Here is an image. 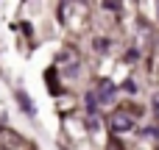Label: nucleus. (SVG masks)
I'll return each mask as SVG.
<instances>
[{"label": "nucleus", "instance_id": "obj_1", "mask_svg": "<svg viewBox=\"0 0 159 150\" xmlns=\"http://www.w3.org/2000/svg\"><path fill=\"white\" fill-rule=\"evenodd\" d=\"M109 122H112V131H117V134H123V131H129V128H131V122H134V117H131L129 111H115Z\"/></svg>", "mask_w": 159, "mask_h": 150}, {"label": "nucleus", "instance_id": "obj_2", "mask_svg": "<svg viewBox=\"0 0 159 150\" xmlns=\"http://www.w3.org/2000/svg\"><path fill=\"white\" fill-rule=\"evenodd\" d=\"M0 142H3V150H28V145L11 131H0Z\"/></svg>", "mask_w": 159, "mask_h": 150}, {"label": "nucleus", "instance_id": "obj_3", "mask_svg": "<svg viewBox=\"0 0 159 150\" xmlns=\"http://www.w3.org/2000/svg\"><path fill=\"white\" fill-rule=\"evenodd\" d=\"M112 92H115V84H112V81H101L95 95H98V100H109V97H112Z\"/></svg>", "mask_w": 159, "mask_h": 150}, {"label": "nucleus", "instance_id": "obj_4", "mask_svg": "<svg viewBox=\"0 0 159 150\" xmlns=\"http://www.w3.org/2000/svg\"><path fill=\"white\" fill-rule=\"evenodd\" d=\"M17 100H20V106H22V109H25L28 114H34V100H31V97H28L25 92H17Z\"/></svg>", "mask_w": 159, "mask_h": 150}, {"label": "nucleus", "instance_id": "obj_5", "mask_svg": "<svg viewBox=\"0 0 159 150\" xmlns=\"http://www.w3.org/2000/svg\"><path fill=\"white\" fill-rule=\"evenodd\" d=\"M87 106H89V114H92V111H98L101 100H98V95H95V92H89V95H87Z\"/></svg>", "mask_w": 159, "mask_h": 150}, {"label": "nucleus", "instance_id": "obj_6", "mask_svg": "<svg viewBox=\"0 0 159 150\" xmlns=\"http://www.w3.org/2000/svg\"><path fill=\"white\" fill-rule=\"evenodd\" d=\"M106 11H120V3H103Z\"/></svg>", "mask_w": 159, "mask_h": 150}, {"label": "nucleus", "instance_id": "obj_7", "mask_svg": "<svg viewBox=\"0 0 159 150\" xmlns=\"http://www.w3.org/2000/svg\"><path fill=\"white\" fill-rule=\"evenodd\" d=\"M123 89H126V92H137V84H134V81H126Z\"/></svg>", "mask_w": 159, "mask_h": 150}, {"label": "nucleus", "instance_id": "obj_8", "mask_svg": "<svg viewBox=\"0 0 159 150\" xmlns=\"http://www.w3.org/2000/svg\"><path fill=\"white\" fill-rule=\"evenodd\" d=\"M154 106H157V111H159V95H157V97H154Z\"/></svg>", "mask_w": 159, "mask_h": 150}, {"label": "nucleus", "instance_id": "obj_9", "mask_svg": "<svg viewBox=\"0 0 159 150\" xmlns=\"http://www.w3.org/2000/svg\"><path fill=\"white\" fill-rule=\"evenodd\" d=\"M0 150H3V148H0Z\"/></svg>", "mask_w": 159, "mask_h": 150}]
</instances>
